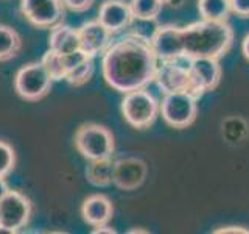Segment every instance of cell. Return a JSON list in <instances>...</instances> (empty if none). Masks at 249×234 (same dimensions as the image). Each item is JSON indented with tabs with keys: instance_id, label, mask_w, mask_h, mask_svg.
<instances>
[{
	"instance_id": "d6986e66",
	"label": "cell",
	"mask_w": 249,
	"mask_h": 234,
	"mask_svg": "<svg viewBox=\"0 0 249 234\" xmlns=\"http://www.w3.org/2000/svg\"><path fill=\"white\" fill-rule=\"evenodd\" d=\"M198 11L207 20H228L232 13L229 0H198Z\"/></svg>"
},
{
	"instance_id": "2e32d148",
	"label": "cell",
	"mask_w": 249,
	"mask_h": 234,
	"mask_svg": "<svg viewBox=\"0 0 249 234\" xmlns=\"http://www.w3.org/2000/svg\"><path fill=\"white\" fill-rule=\"evenodd\" d=\"M49 49L58 53H72L80 49V38H78V30L61 22L58 25L50 28L49 35Z\"/></svg>"
},
{
	"instance_id": "8fae6325",
	"label": "cell",
	"mask_w": 249,
	"mask_h": 234,
	"mask_svg": "<svg viewBox=\"0 0 249 234\" xmlns=\"http://www.w3.org/2000/svg\"><path fill=\"white\" fill-rule=\"evenodd\" d=\"M148 175V166L143 159L128 156V158L115 159L112 184L120 191L131 192L139 189L145 183Z\"/></svg>"
},
{
	"instance_id": "ffe728a7",
	"label": "cell",
	"mask_w": 249,
	"mask_h": 234,
	"mask_svg": "<svg viewBox=\"0 0 249 234\" xmlns=\"http://www.w3.org/2000/svg\"><path fill=\"white\" fill-rule=\"evenodd\" d=\"M163 3L160 0H131L129 8L134 20L151 22L159 18Z\"/></svg>"
},
{
	"instance_id": "6da1fadb",
	"label": "cell",
	"mask_w": 249,
	"mask_h": 234,
	"mask_svg": "<svg viewBox=\"0 0 249 234\" xmlns=\"http://www.w3.org/2000/svg\"><path fill=\"white\" fill-rule=\"evenodd\" d=\"M159 59L150 36L132 31L114 39L101 58V74L109 88L120 94L145 89L154 81Z\"/></svg>"
},
{
	"instance_id": "5bb4252c",
	"label": "cell",
	"mask_w": 249,
	"mask_h": 234,
	"mask_svg": "<svg viewBox=\"0 0 249 234\" xmlns=\"http://www.w3.org/2000/svg\"><path fill=\"white\" fill-rule=\"evenodd\" d=\"M114 215L112 201L105 194H93L89 195L81 205V217L83 220L92 228L101 226L111 222Z\"/></svg>"
},
{
	"instance_id": "83f0119b",
	"label": "cell",
	"mask_w": 249,
	"mask_h": 234,
	"mask_svg": "<svg viewBox=\"0 0 249 234\" xmlns=\"http://www.w3.org/2000/svg\"><path fill=\"white\" fill-rule=\"evenodd\" d=\"M8 191H10V186H8L6 179L0 176V200H2L5 195L8 194Z\"/></svg>"
},
{
	"instance_id": "44dd1931",
	"label": "cell",
	"mask_w": 249,
	"mask_h": 234,
	"mask_svg": "<svg viewBox=\"0 0 249 234\" xmlns=\"http://www.w3.org/2000/svg\"><path fill=\"white\" fill-rule=\"evenodd\" d=\"M41 61H42V64L45 66L47 72L50 74L53 81L66 80L67 67H66V61H64V55L49 49L44 53V57H42Z\"/></svg>"
},
{
	"instance_id": "f546056e",
	"label": "cell",
	"mask_w": 249,
	"mask_h": 234,
	"mask_svg": "<svg viewBox=\"0 0 249 234\" xmlns=\"http://www.w3.org/2000/svg\"><path fill=\"white\" fill-rule=\"evenodd\" d=\"M182 3H184V0H168L167 5H170L171 8H181Z\"/></svg>"
},
{
	"instance_id": "ac0fdd59",
	"label": "cell",
	"mask_w": 249,
	"mask_h": 234,
	"mask_svg": "<svg viewBox=\"0 0 249 234\" xmlns=\"http://www.w3.org/2000/svg\"><path fill=\"white\" fill-rule=\"evenodd\" d=\"M22 50V38L10 25L0 23V62L11 61Z\"/></svg>"
},
{
	"instance_id": "52a82bcc",
	"label": "cell",
	"mask_w": 249,
	"mask_h": 234,
	"mask_svg": "<svg viewBox=\"0 0 249 234\" xmlns=\"http://www.w3.org/2000/svg\"><path fill=\"white\" fill-rule=\"evenodd\" d=\"M159 114L171 128L184 130L196 120L198 98H195L189 92L163 94L159 103Z\"/></svg>"
},
{
	"instance_id": "5b68a950",
	"label": "cell",
	"mask_w": 249,
	"mask_h": 234,
	"mask_svg": "<svg viewBox=\"0 0 249 234\" xmlns=\"http://www.w3.org/2000/svg\"><path fill=\"white\" fill-rule=\"evenodd\" d=\"M122 114L128 125L136 130L150 128L159 116V101L150 91L137 89L123 94Z\"/></svg>"
},
{
	"instance_id": "4fadbf2b",
	"label": "cell",
	"mask_w": 249,
	"mask_h": 234,
	"mask_svg": "<svg viewBox=\"0 0 249 234\" xmlns=\"http://www.w3.org/2000/svg\"><path fill=\"white\" fill-rule=\"evenodd\" d=\"M112 35L126 30L132 22L134 16L131 13L129 3L124 0H105L98 10L97 18Z\"/></svg>"
},
{
	"instance_id": "4dcf8cb0",
	"label": "cell",
	"mask_w": 249,
	"mask_h": 234,
	"mask_svg": "<svg viewBox=\"0 0 249 234\" xmlns=\"http://www.w3.org/2000/svg\"><path fill=\"white\" fill-rule=\"evenodd\" d=\"M129 234H132V233H148L146 230H131V231H128Z\"/></svg>"
},
{
	"instance_id": "3957f363",
	"label": "cell",
	"mask_w": 249,
	"mask_h": 234,
	"mask_svg": "<svg viewBox=\"0 0 249 234\" xmlns=\"http://www.w3.org/2000/svg\"><path fill=\"white\" fill-rule=\"evenodd\" d=\"M154 83L158 84L162 94L189 92L198 100L206 94L195 78L190 69V58L187 57L170 61H159Z\"/></svg>"
},
{
	"instance_id": "4316f807",
	"label": "cell",
	"mask_w": 249,
	"mask_h": 234,
	"mask_svg": "<svg viewBox=\"0 0 249 234\" xmlns=\"http://www.w3.org/2000/svg\"><path fill=\"white\" fill-rule=\"evenodd\" d=\"M215 233H249V230L241 228V226H223L221 230H216Z\"/></svg>"
},
{
	"instance_id": "7402d4cb",
	"label": "cell",
	"mask_w": 249,
	"mask_h": 234,
	"mask_svg": "<svg viewBox=\"0 0 249 234\" xmlns=\"http://www.w3.org/2000/svg\"><path fill=\"white\" fill-rule=\"evenodd\" d=\"M93 74H95V58L90 57L86 61H83L81 64L73 67L72 70H69V74L66 77V81L70 86L80 88V86H84L86 83L90 81Z\"/></svg>"
},
{
	"instance_id": "f1b7e54d",
	"label": "cell",
	"mask_w": 249,
	"mask_h": 234,
	"mask_svg": "<svg viewBox=\"0 0 249 234\" xmlns=\"http://www.w3.org/2000/svg\"><path fill=\"white\" fill-rule=\"evenodd\" d=\"M241 52H243L245 58L249 61V35H246L245 39H243V42H241Z\"/></svg>"
},
{
	"instance_id": "9c48e42d",
	"label": "cell",
	"mask_w": 249,
	"mask_h": 234,
	"mask_svg": "<svg viewBox=\"0 0 249 234\" xmlns=\"http://www.w3.org/2000/svg\"><path fill=\"white\" fill-rule=\"evenodd\" d=\"M66 5L62 0H20V13L36 28H52L64 22Z\"/></svg>"
},
{
	"instance_id": "7a4b0ae2",
	"label": "cell",
	"mask_w": 249,
	"mask_h": 234,
	"mask_svg": "<svg viewBox=\"0 0 249 234\" xmlns=\"http://www.w3.org/2000/svg\"><path fill=\"white\" fill-rule=\"evenodd\" d=\"M184 57L220 59L233 44V30L228 20L201 19L181 27Z\"/></svg>"
},
{
	"instance_id": "ba28073f",
	"label": "cell",
	"mask_w": 249,
	"mask_h": 234,
	"mask_svg": "<svg viewBox=\"0 0 249 234\" xmlns=\"http://www.w3.org/2000/svg\"><path fill=\"white\" fill-rule=\"evenodd\" d=\"M33 214V203L25 194L10 189L0 200V225L14 234L22 231L30 223Z\"/></svg>"
},
{
	"instance_id": "484cf974",
	"label": "cell",
	"mask_w": 249,
	"mask_h": 234,
	"mask_svg": "<svg viewBox=\"0 0 249 234\" xmlns=\"http://www.w3.org/2000/svg\"><path fill=\"white\" fill-rule=\"evenodd\" d=\"M92 233L93 234H115L117 233V230H114L112 226H109V223H106V225H101V226H95V228L92 230Z\"/></svg>"
},
{
	"instance_id": "277c9868",
	"label": "cell",
	"mask_w": 249,
	"mask_h": 234,
	"mask_svg": "<svg viewBox=\"0 0 249 234\" xmlns=\"http://www.w3.org/2000/svg\"><path fill=\"white\" fill-rule=\"evenodd\" d=\"M75 148L88 161L107 158L115 150L112 131L100 123H83L78 127L73 137Z\"/></svg>"
},
{
	"instance_id": "603a6c76",
	"label": "cell",
	"mask_w": 249,
	"mask_h": 234,
	"mask_svg": "<svg viewBox=\"0 0 249 234\" xmlns=\"http://www.w3.org/2000/svg\"><path fill=\"white\" fill-rule=\"evenodd\" d=\"M16 167V152L11 144L0 139V176L6 178Z\"/></svg>"
},
{
	"instance_id": "e0dca14e",
	"label": "cell",
	"mask_w": 249,
	"mask_h": 234,
	"mask_svg": "<svg viewBox=\"0 0 249 234\" xmlns=\"http://www.w3.org/2000/svg\"><path fill=\"white\" fill-rule=\"evenodd\" d=\"M114 166L115 159L112 156L107 158H100V159H92L89 161L88 167H86V179L88 183L95 186V187H107L112 184L114 179Z\"/></svg>"
},
{
	"instance_id": "cb8c5ba5",
	"label": "cell",
	"mask_w": 249,
	"mask_h": 234,
	"mask_svg": "<svg viewBox=\"0 0 249 234\" xmlns=\"http://www.w3.org/2000/svg\"><path fill=\"white\" fill-rule=\"evenodd\" d=\"M66 5L67 10L73 11V13H84L88 11L89 8L93 5L95 0H62Z\"/></svg>"
},
{
	"instance_id": "d4e9b609",
	"label": "cell",
	"mask_w": 249,
	"mask_h": 234,
	"mask_svg": "<svg viewBox=\"0 0 249 234\" xmlns=\"http://www.w3.org/2000/svg\"><path fill=\"white\" fill-rule=\"evenodd\" d=\"M231 11L238 18L249 19V0H229Z\"/></svg>"
},
{
	"instance_id": "8992f818",
	"label": "cell",
	"mask_w": 249,
	"mask_h": 234,
	"mask_svg": "<svg viewBox=\"0 0 249 234\" xmlns=\"http://www.w3.org/2000/svg\"><path fill=\"white\" fill-rule=\"evenodd\" d=\"M53 80L42 61L28 62L14 75V91L25 101H39L49 96Z\"/></svg>"
},
{
	"instance_id": "9a60e30c",
	"label": "cell",
	"mask_w": 249,
	"mask_h": 234,
	"mask_svg": "<svg viewBox=\"0 0 249 234\" xmlns=\"http://www.w3.org/2000/svg\"><path fill=\"white\" fill-rule=\"evenodd\" d=\"M190 69L204 92L215 91L221 81L223 69L216 58H190Z\"/></svg>"
},
{
	"instance_id": "7c38bea8",
	"label": "cell",
	"mask_w": 249,
	"mask_h": 234,
	"mask_svg": "<svg viewBox=\"0 0 249 234\" xmlns=\"http://www.w3.org/2000/svg\"><path fill=\"white\" fill-rule=\"evenodd\" d=\"M78 38H80V49L89 53L90 57H103V53L112 44V33L109 31L98 19L84 22L83 25L76 28Z\"/></svg>"
},
{
	"instance_id": "1f68e13d",
	"label": "cell",
	"mask_w": 249,
	"mask_h": 234,
	"mask_svg": "<svg viewBox=\"0 0 249 234\" xmlns=\"http://www.w3.org/2000/svg\"><path fill=\"white\" fill-rule=\"evenodd\" d=\"M160 2H162L163 5H165V3H168V0H160Z\"/></svg>"
},
{
	"instance_id": "30bf717a",
	"label": "cell",
	"mask_w": 249,
	"mask_h": 234,
	"mask_svg": "<svg viewBox=\"0 0 249 234\" xmlns=\"http://www.w3.org/2000/svg\"><path fill=\"white\" fill-rule=\"evenodd\" d=\"M151 47L159 61H170L184 57L181 27L159 25L150 35Z\"/></svg>"
}]
</instances>
